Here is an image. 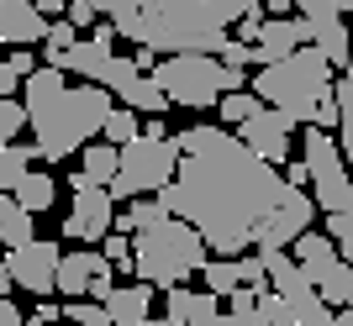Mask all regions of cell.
<instances>
[{
	"label": "cell",
	"instance_id": "6da1fadb",
	"mask_svg": "<svg viewBox=\"0 0 353 326\" xmlns=\"http://www.w3.org/2000/svg\"><path fill=\"white\" fill-rule=\"evenodd\" d=\"M174 148L185 153L179 179L159 195L174 221H190L216 258H248L259 248L274 210L290 206V179L274 174V163L221 127H185L174 132Z\"/></svg>",
	"mask_w": 353,
	"mask_h": 326
},
{
	"label": "cell",
	"instance_id": "7a4b0ae2",
	"mask_svg": "<svg viewBox=\"0 0 353 326\" xmlns=\"http://www.w3.org/2000/svg\"><path fill=\"white\" fill-rule=\"evenodd\" d=\"M243 16H248V0H153V6L111 0L105 6V21L117 27V37H132L163 58H221L227 21H243Z\"/></svg>",
	"mask_w": 353,
	"mask_h": 326
},
{
	"label": "cell",
	"instance_id": "3957f363",
	"mask_svg": "<svg viewBox=\"0 0 353 326\" xmlns=\"http://www.w3.org/2000/svg\"><path fill=\"white\" fill-rule=\"evenodd\" d=\"M27 111L37 158L63 163L69 153H85L90 137H105V121L117 105H111V89L101 85H69L63 69H37L27 79Z\"/></svg>",
	"mask_w": 353,
	"mask_h": 326
},
{
	"label": "cell",
	"instance_id": "277c9868",
	"mask_svg": "<svg viewBox=\"0 0 353 326\" xmlns=\"http://www.w3.org/2000/svg\"><path fill=\"white\" fill-rule=\"evenodd\" d=\"M132 252H137V274H143V284H153V290H163V295L179 290L190 274H206V263H211L206 237H201L190 221H174V216H169L163 226L137 232Z\"/></svg>",
	"mask_w": 353,
	"mask_h": 326
},
{
	"label": "cell",
	"instance_id": "5b68a950",
	"mask_svg": "<svg viewBox=\"0 0 353 326\" xmlns=\"http://www.w3.org/2000/svg\"><path fill=\"white\" fill-rule=\"evenodd\" d=\"M332 89H338V74H332V63H327L316 47H301L295 58L253 74V95H259L269 111H301V105H311V100H327Z\"/></svg>",
	"mask_w": 353,
	"mask_h": 326
},
{
	"label": "cell",
	"instance_id": "8992f818",
	"mask_svg": "<svg viewBox=\"0 0 353 326\" xmlns=\"http://www.w3.org/2000/svg\"><path fill=\"white\" fill-rule=\"evenodd\" d=\"M179 163H185V153L174 148V137L169 142H148V137H137L132 148H121V174H117V184H111V195L117 200H159L169 184L179 179Z\"/></svg>",
	"mask_w": 353,
	"mask_h": 326
},
{
	"label": "cell",
	"instance_id": "52a82bcc",
	"mask_svg": "<svg viewBox=\"0 0 353 326\" xmlns=\"http://www.w3.org/2000/svg\"><path fill=\"white\" fill-rule=\"evenodd\" d=\"M306 169H311V200L327 210V216H343L353 210V169H348V153L332 132H316L306 127Z\"/></svg>",
	"mask_w": 353,
	"mask_h": 326
},
{
	"label": "cell",
	"instance_id": "ba28073f",
	"mask_svg": "<svg viewBox=\"0 0 353 326\" xmlns=\"http://www.w3.org/2000/svg\"><path fill=\"white\" fill-rule=\"evenodd\" d=\"M153 79L163 85V95L174 105H190V111H211V105L227 100L221 58H159L153 63Z\"/></svg>",
	"mask_w": 353,
	"mask_h": 326
},
{
	"label": "cell",
	"instance_id": "9c48e42d",
	"mask_svg": "<svg viewBox=\"0 0 353 326\" xmlns=\"http://www.w3.org/2000/svg\"><path fill=\"white\" fill-rule=\"evenodd\" d=\"M69 190H74V210H69V221H63V237L74 242H105L111 232H117V195L105 190V184H95V179L79 169V174L69 179Z\"/></svg>",
	"mask_w": 353,
	"mask_h": 326
},
{
	"label": "cell",
	"instance_id": "30bf717a",
	"mask_svg": "<svg viewBox=\"0 0 353 326\" xmlns=\"http://www.w3.org/2000/svg\"><path fill=\"white\" fill-rule=\"evenodd\" d=\"M59 268H63V252H59V242H32V248H21V252H6V274H11L27 295H53L59 290Z\"/></svg>",
	"mask_w": 353,
	"mask_h": 326
},
{
	"label": "cell",
	"instance_id": "8fae6325",
	"mask_svg": "<svg viewBox=\"0 0 353 326\" xmlns=\"http://www.w3.org/2000/svg\"><path fill=\"white\" fill-rule=\"evenodd\" d=\"M311 216H316V200H311L306 190H295L290 195V206H280L274 210V221L264 226V237H259V252H285V248H295V242L311 232Z\"/></svg>",
	"mask_w": 353,
	"mask_h": 326
},
{
	"label": "cell",
	"instance_id": "7c38bea8",
	"mask_svg": "<svg viewBox=\"0 0 353 326\" xmlns=\"http://www.w3.org/2000/svg\"><path fill=\"white\" fill-rule=\"evenodd\" d=\"M237 137H243L264 163H285L290 158V137H295V116L290 111H264V116H253Z\"/></svg>",
	"mask_w": 353,
	"mask_h": 326
},
{
	"label": "cell",
	"instance_id": "4fadbf2b",
	"mask_svg": "<svg viewBox=\"0 0 353 326\" xmlns=\"http://www.w3.org/2000/svg\"><path fill=\"white\" fill-rule=\"evenodd\" d=\"M48 27L53 21H43V11L27 6V0H6L0 6V37L11 43V53H27V43H48Z\"/></svg>",
	"mask_w": 353,
	"mask_h": 326
},
{
	"label": "cell",
	"instance_id": "5bb4252c",
	"mask_svg": "<svg viewBox=\"0 0 353 326\" xmlns=\"http://www.w3.org/2000/svg\"><path fill=\"white\" fill-rule=\"evenodd\" d=\"M290 258L306 268L311 279H316V290H322V279H332V274L343 268V248L327 237V232H306V237L290 248Z\"/></svg>",
	"mask_w": 353,
	"mask_h": 326
},
{
	"label": "cell",
	"instance_id": "9a60e30c",
	"mask_svg": "<svg viewBox=\"0 0 353 326\" xmlns=\"http://www.w3.org/2000/svg\"><path fill=\"white\" fill-rule=\"evenodd\" d=\"M101 274H111V263H105L101 252H63V268H59V290H63V305H74L79 295H90Z\"/></svg>",
	"mask_w": 353,
	"mask_h": 326
},
{
	"label": "cell",
	"instance_id": "2e32d148",
	"mask_svg": "<svg viewBox=\"0 0 353 326\" xmlns=\"http://www.w3.org/2000/svg\"><path fill=\"white\" fill-rule=\"evenodd\" d=\"M163 311L174 316L179 326H211L221 316V305H216V295H211V290H185V284H179V290H169V295H163Z\"/></svg>",
	"mask_w": 353,
	"mask_h": 326
},
{
	"label": "cell",
	"instance_id": "e0dca14e",
	"mask_svg": "<svg viewBox=\"0 0 353 326\" xmlns=\"http://www.w3.org/2000/svg\"><path fill=\"white\" fill-rule=\"evenodd\" d=\"M105 316L117 326H148V316H153V284H121L117 295L105 300Z\"/></svg>",
	"mask_w": 353,
	"mask_h": 326
},
{
	"label": "cell",
	"instance_id": "ac0fdd59",
	"mask_svg": "<svg viewBox=\"0 0 353 326\" xmlns=\"http://www.w3.org/2000/svg\"><path fill=\"white\" fill-rule=\"evenodd\" d=\"M0 237H6V248L11 252H21V248H32V210L16 200V195H0Z\"/></svg>",
	"mask_w": 353,
	"mask_h": 326
},
{
	"label": "cell",
	"instance_id": "d6986e66",
	"mask_svg": "<svg viewBox=\"0 0 353 326\" xmlns=\"http://www.w3.org/2000/svg\"><path fill=\"white\" fill-rule=\"evenodd\" d=\"M121 105H127V111H137V116L148 111V121H159V116H163V111H169L174 100L163 95V85H159L153 74H143L137 85H127V89H121Z\"/></svg>",
	"mask_w": 353,
	"mask_h": 326
},
{
	"label": "cell",
	"instance_id": "ffe728a7",
	"mask_svg": "<svg viewBox=\"0 0 353 326\" xmlns=\"http://www.w3.org/2000/svg\"><path fill=\"white\" fill-rule=\"evenodd\" d=\"M32 158H37V148H21V142L0 148V190L6 195H21V184L32 179Z\"/></svg>",
	"mask_w": 353,
	"mask_h": 326
},
{
	"label": "cell",
	"instance_id": "44dd1931",
	"mask_svg": "<svg viewBox=\"0 0 353 326\" xmlns=\"http://www.w3.org/2000/svg\"><path fill=\"white\" fill-rule=\"evenodd\" d=\"M85 174L95 179V184H105V190H111V184H117V174H121V148H111V142H90L85 148Z\"/></svg>",
	"mask_w": 353,
	"mask_h": 326
},
{
	"label": "cell",
	"instance_id": "7402d4cb",
	"mask_svg": "<svg viewBox=\"0 0 353 326\" xmlns=\"http://www.w3.org/2000/svg\"><path fill=\"white\" fill-rule=\"evenodd\" d=\"M79 43H85V37H79L74 21H53V27H48V43H43V69H63V58H69Z\"/></svg>",
	"mask_w": 353,
	"mask_h": 326
},
{
	"label": "cell",
	"instance_id": "603a6c76",
	"mask_svg": "<svg viewBox=\"0 0 353 326\" xmlns=\"http://www.w3.org/2000/svg\"><path fill=\"white\" fill-rule=\"evenodd\" d=\"M206 290L211 295H237V290H248V284H243V268H237V258H211L206 263Z\"/></svg>",
	"mask_w": 353,
	"mask_h": 326
},
{
	"label": "cell",
	"instance_id": "cb8c5ba5",
	"mask_svg": "<svg viewBox=\"0 0 353 326\" xmlns=\"http://www.w3.org/2000/svg\"><path fill=\"white\" fill-rule=\"evenodd\" d=\"M216 111H221V121H227V127H237V132H243V127H248L253 116H264L269 105L259 100V95H253V89H243V95H227V100H221Z\"/></svg>",
	"mask_w": 353,
	"mask_h": 326
},
{
	"label": "cell",
	"instance_id": "d4e9b609",
	"mask_svg": "<svg viewBox=\"0 0 353 326\" xmlns=\"http://www.w3.org/2000/svg\"><path fill=\"white\" fill-rule=\"evenodd\" d=\"M137 137H143V127H137V111L117 105V111H111V121H105V142H111V148H132Z\"/></svg>",
	"mask_w": 353,
	"mask_h": 326
},
{
	"label": "cell",
	"instance_id": "484cf974",
	"mask_svg": "<svg viewBox=\"0 0 353 326\" xmlns=\"http://www.w3.org/2000/svg\"><path fill=\"white\" fill-rule=\"evenodd\" d=\"M259 326H295L290 300L274 295V284H269V290H259Z\"/></svg>",
	"mask_w": 353,
	"mask_h": 326
},
{
	"label": "cell",
	"instance_id": "4316f807",
	"mask_svg": "<svg viewBox=\"0 0 353 326\" xmlns=\"http://www.w3.org/2000/svg\"><path fill=\"white\" fill-rule=\"evenodd\" d=\"M322 300L332 311H353V263H343L332 279H322Z\"/></svg>",
	"mask_w": 353,
	"mask_h": 326
},
{
	"label": "cell",
	"instance_id": "83f0119b",
	"mask_svg": "<svg viewBox=\"0 0 353 326\" xmlns=\"http://www.w3.org/2000/svg\"><path fill=\"white\" fill-rule=\"evenodd\" d=\"M16 200H21V206H27L32 216H37V210H48L53 200H59V184H53L48 174H32L27 184H21V195H16Z\"/></svg>",
	"mask_w": 353,
	"mask_h": 326
},
{
	"label": "cell",
	"instance_id": "f1b7e54d",
	"mask_svg": "<svg viewBox=\"0 0 353 326\" xmlns=\"http://www.w3.org/2000/svg\"><path fill=\"white\" fill-rule=\"evenodd\" d=\"M137 79H143V63H137V58H111V63H105V74H101V89L121 95V89L137 85Z\"/></svg>",
	"mask_w": 353,
	"mask_h": 326
},
{
	"label": "cell",
	"instance_id": "f546056e",
	"mask_svg": "<svg viewBox=\"0 0 353 326\" xmlns=\"http://www.w3.org/2000/svg\"><path fill=\"white\" fill-rule=\"evenodd\" d=\"M21 127H32L27 100H0V137H6V148H11L16 137H21Z\"/></svg>",
	"mask_w": 353,
	"mask_h": 326
},
{
	"label": "cell",
	"instance_id": "4dcf8cb0",
	"mask_svg": "<svg viewBox=\"0 0 353 326\" xmlns=\"http://www.w3.org/2000/svg\"><path fill=\"white\" fill-rule=\"evenodd\" d=\"M338 105H343V132H338V142H343V153H348V169H353V79H343L338 74Z\"/></svg>",
	"mask_w": 353,
	"mask_h": 326
},
{
	"label": "cell",
	"instance_id": "1f68e13d",
	"mask_svg": "<svg viewBox=\"0 0 353 326\" xmlns=\"http://www.w3.org/2000/svg\"><path fill=\"white\" fill-rule=\"evenodd\" d=\"M327 237L343 248V263H353V210H343V216H327Z\"/></svg>",
	"mask_w": 353,
	"mask_h": 326
},
{
	"label": "cell",
	"instance_id": "d6a6232c",
	"mask_svg": "<svg viewBox=\"0 0 353 326\" xmlns=\"http://www.w3.org/2000/svg\"><path fill=\"white\" fill-rule=\"evenodd\" d=\"M95 16H105V6H90V0H74V6H69V16H63V21H74V27H90Z\"/></svg>",
	"mask_w": 353,
	"mask_h": 326
},
{
	"label": "cell",
	"instance_id": "836d02e7",
	"mask_svg": "<svg viewBox=\"0 0 353 326\" xmlns=\"http://www.w3.org/2000/svg\"><path fill=\"white\" fill-rule=\"evenodd\" d=\"M221 63H227V69H248V63H253V47H243V43H227Z\"/></svg>",
	"mask_w": 353,
	"mask_h": 326
},
{
	"label": "cell",
	"instance_id": "e575fe53",
	"mask_svg": "<svg viewBox=\"0 0 353 326\" xmlns=\"http://www.w3.org/2000/svg\"><path fill=\"white\" fill-rule=\"evenodd\" d=\"M16 85H21V74H16L11 63H0V95L6 100H16Z\"/></svg>",
	"mask_w": 353,
	"mask_h": 326
},
{
	"label": "cell",
	"instance_id": "d590c367",
	"mask_svg": "<svg viewBox=\"0 0 353 326\" xmlns=\"http://www.w3.org/2000/svg\"><path fill=\"white\" fill-rule=\"evenodd\" d=\"M285 179H290V190H306V184H311V169H306V158H301V163H290V169H285Z\"/></svg>",
	"mask_w": 353,
	"mask_h": 326
},
{
	"label": "cell",
	"instance_id": "8d00e7d4",
	"mask_svg": "<svg viewBox=\"0 0 353 326\" xmlns=\"http://www.w3.org/2000/svg\"><path fill=\"white\" fill-rule=\"evenodd\" d=\"M59 305H48V300H43V305H37V316H32V321H43V326H59Z\"/></svg>",
	"mask_w": 353,
	"mask_h": 326
},
{
	"label": "cell",
	"instance_id": "74e56055",
	"mask_svg": "<svg viewBox=\"0 0 353 326\" xmlns=\"http://www.w3.org/2000/svg\"><path fill=\"white\" fill-rule=\"evenodd\" d=\"M0 326H21V311H16L11 300H0Z\"/></svg>",
	"mask_w": 353,
	"mask_h": 326
},
{
	"label": "cell",
	"instance_id": "f35d334b",
	"mask_svg": "<svg viewBox=\"0 0 353 326\" xmlns=\"http://www.w3.org/2000/svg\"><path fill=\"white\" fill-rule=\"evenodd\" d=\"M143 137H148V142H169V132H163V121H148V127H143Z\"/></svg>",
	"mask_w": 353,
	"mask_h": 326
},
{
	"label": "cell",
	"instance_id": "ab89813d",
	"mask_svg": "<svg viewBox=\"0 0 353 326\" xmlns=\"http://www.w3.org/2000/svg\"><path fill=\"white\" fill-rule=\"evenodd\" d=\"M85 326H117V321H111V316H105V305H101V311L90 316V321H85Z\"/></svg>",
	"mask_w": 353,
	"mask_h": 326
},
{
	"label": "cell",
	"instance_id": "60d3db41",
	"mask_svg": "<svg viewBox=\"0 0 353 326\" xmlns=\"http://www.w3.org/2000/svg\"><path fill=\"white\" fill-rule=\"evenodd\" d=\"M148 326H179V321H174V316H153Z\"/></svg>",
	"mask_w": 353,
	"mask_h": 326
},
{
	"label": "cell",
	"instance_id": "b9f144b4",
	"mask_svg": "<svg viewBox=\"0 0 353 326\" xmlns=\"http://www.w3.org/2000/svg\"><path fill=\"white\" fill-rule=\"evenodd\" d=\"M211 326H232V321H227V311H221V316H216V321H211Z\"/></svg>",
	"mask_w": 353,
	"mask_h": 326
},
{
	"label": "cell",
	"instance_id": "7bdbcfd3",
	"mask_svg": "<svg viewBox=\"0 0 353 326\" xmlns=\"http://www.w3.org/2000/svg\"><path fill=\"white\" fill-rule=\"evenodd\" d=\"M27 326H43V321H27Z\"/></svg>",
	"mask_w": 353,
	"mask_h": 326
}]
</instances>
